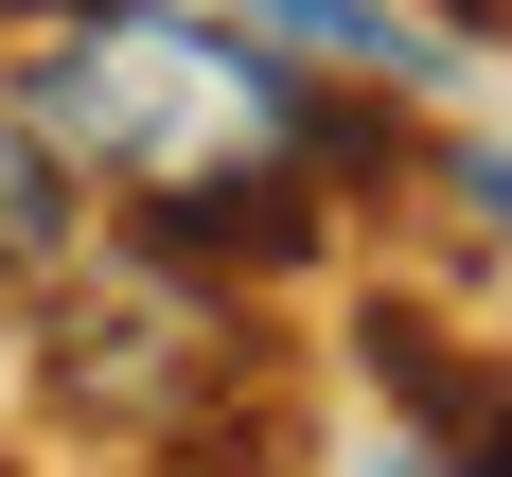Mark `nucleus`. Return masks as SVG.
Returning a JSON list of instances; mask_svg holds the SVG:
<instances>
[{
    "label": "nucleus",
    "instance_id": "20e7f679",
    "mask_svg": "<svg viewBox=\"0 0 512 477\" xmlns=\"http://www.w3.org/2000/svg\"><path fill=\"white\" fill-rule=\"evenodd\" d=\"M371 477H460V460H442V442H389V460H371Z\"/></svg>",
    "mask_w": 512,
    "mask_h": 477
},
{
    "label": "nucleus",
    "instance_id": "f257e3e1",
    "mask_svg": "<svg viewBox=\"0 0 512 477\" xmlns=\"http://www.w3.org/2000/svg\"><path fill=\"white\" fill-rule=\"evenodd\" d=\"M301 71H318V53H248V36H212V18L89 0V18L18 71V106H36L53 159H71L89 195H124L142 230H177V248L265 230V248H283L318 142H336V106H318Z\"/></svg>",
    "mask_w": 512,
    "mask_h": 477
},
{
    "label": "nucleus",
    "instance_id": "f03ea898",
    "mask_svg": "<svg viewBox=\"0 0 512 477\" xmlns=\"http://www.w3.org/2000/svg\"><path fill=\"white\" fill-rule=\"evenodd\" d=\"M71 195H89V177L53 159V124L0 106V265H53V248H71Z\"/></svg>",
    "mask_w": 512,
    "mask_h": 477
},
{
    "label": "nucleus",
    "instance_id": "7ed1b4c3",
    "mask_svg": "<svg viewBox=\"0 0 512 477\" xmlns=\"http://www.w3.org/2000/svg\"><path fill=\"white\" fill-rule=\"evenodd\" d=\"M460 195H477V230L512 248V142H477V159H460Z\"/></svg>",
    "mask_w": 512,
    "mask_h": 477
}]
</instances>
